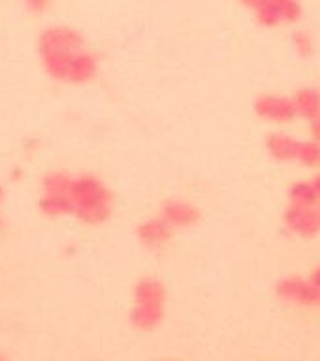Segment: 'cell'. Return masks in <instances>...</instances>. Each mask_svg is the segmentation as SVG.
Segmentation results:
<instances>
[{
  "instance_id": "obj_1",
  "label": "cell",
  "mask_w": 320,
  "mask_h": 361,
  "mask_svg": "<svg viewBox=\"0 0 320 361\" xmlns=\"http://www.w3.org/2000/svg\"><path fill=\"white\" fill-rule=\"evenodd\" d=\"M38 51L47 74L64 83H87L98 70L96 57L85 50L83 38L72 29L51 27L43 30Z\"/></svg>"
},
{
  "instance_id": "obj_2",
  "label": "cell",
  "mask_w": 320,
  "mask_h": 361,
  "mask_svg": "<svg viewBox=\"0 0 320 361\" xmlns=\"http://www.w3.org/2000/svg\"><path fill=\"white\" fill-rule=\"evenodd\" d=\"M70 199L74 215L89 226H98L111 215V192L94 175L72 179Z\"/></svg>"
},
{
  "instance_id": "obj_3",
  "label": "cell",
  "mask_w": 320,
  "mask_h": 361,
  "mask_svg": "<svg viewBox=\"0 0 320 361\" xmlns=\"http://www.w3.org/2000/svg\"><path fill=\"white\" fill-rule=\"evenodd\" d=\"M166 309V290L164 284L153 276L142 278L134 288V307L130 320L138 329L151 331L162 322Z\"/></svg>"
},
{
  "instance_id": "obj_4",
  "label": "cell",
  "mask_w": 320,
  "mask_h": 361,
  "mask_svg": "<svg viewBox=\"0 0 320 361\" xmlns=\"http://www.w3.org/2000/svg\"><path fill=\"white\" fill-rule=\"evenodd\" d=\"M255 111L260 119L279 122V124H286L294 120V117H298L292 98L277 96V94H262L255 102Z\"/></svg>"
},
{
  "instance_id": "obj_5",
  "label": "cell",
  "mask_w": 320,
  "mask_h": 361,
  "mask_svg": "<svg viewBox=\"0 0 320 361\" xmlns=\"http://www.w3.org/2000/svg\"><path fill=\"white\" fill-rule=\"evenodd\" d=\"M277 296L296 305H317L320 301V292L303 276H286L279 281Z\"/></svg>"
},
{
  "instance_id": "obj_6",
  "label": "cell",
  "mask_w": 320,
  "mask_h": 361,
  "mask_svg": "<svg viewBox=\"0 0 320 361\" xmlns=\"http://www.w3.org/2000/svg\"><path fill=\"white\" fill-rule=\"evenodd\" d=\"M285 222L290 232L301 237H314L320 232L319 207L303 209V207L288 206L285 212Z\"/></svg>"
},
{
  "instance_id": "obj_7",
  "label": "cell",
  "mask_w": 320,
  "mask_h": 361,
  "mask_svg": "<svg viewBox=\"0 0 320 361\" xmlns=\"http://www.w3.org/2000/svg\"><path fill=\"white\" fill-rule=\"evenodd\" d=\"M171 228H191L200 220L198 207L183 199H171L164 204L160 215Z\"/></svg>"
},
{
  "instance_id": "obj_8",
  "label": "cell",
  "mask_w": 320,
  "mask_h": 361,
  "mask_svg": "<svg viewBox=\"0 0 320 361\" xmlns=\"http://www.w3.org/2000/svg\"><path fill=\"white\" fill-rule=\"evenodd\" d=\"M171 230L173 228L162 219V217H158V219H147L143 220L142 224L138 226V239L142 241L145 247L149 248H158L164 247L171 237Z\"/></svg>"
},
{
  "instance_id": "obj_9",
  "label": "cell",
  "mask_w": 320,
  "mask_h": 361,
  "mask_svg": "<svg viewBox=\"0 0 320 361\" xmlns=\"http://www.w3.org/2000/svg\"><path fill=\"white\" fill-rule=\"evenodd\" d=\"M298 143L296 140H292L288 134L283 132H273L268 135L266 140V149L275 160L279 162H292L296 160V153H298Z\"/></svg>"
},
{
  "instance_id": "obj_10",
  "label": "cell",
  "mask_w": 320,
  "mask_h": 361,
  "mask_svg": "<svg viewBox=\"0 0 320 361\" xmlns=\"http://www.w3.org/2000/svg\"><path fill=\"white\" fill-rule=\"evenodd\" d=\"M292 104L296 109L298 117H303L307 120L317 119L320 115V94L314 89H299L292 96Z\"/></svg>"
},
{
  "instance_id": "obj_11",
  "label": "cell",
  "mask_w": 320,
  "mask_h": 361,
  "mask_svg": "<svg viewBox=\"0 0 320 361\" xmlns=\"http://www.w3.org/2000/svg\"><path fill=\"white\" fill-rule=\"evenodd\" d=\"M288 196H290V206L294 207L314 209L320 204L319 192L314 190V186L311 183H296L290 188Z\"/></svg>"
},
{
  "instance_id": "obj_12",
  "label": "cell",
  "mask_w": 320,
  "mask_h": 361,
  "mask_svg": "<svg viewBox=\"0 0 320 361\" xmlns=\"http://www.w3.org/2000/svg\"><path fill=\"white\" fill-rule=\"evenodd\" d=\"M72 177L63 171H53L43 179V196H70Z\"/></svg>"
},
{
  "instance_id": "obj_13",
  "label": "cell",
  "mask_w": 320,
  "mask_h": 361,
  "mask_svg": "<svg viewBox=\"0 0 320 361\" xmlns=\"http://www.w3.org/2000/svg\"><path fill=\"white\" fill-rule=\"evenodd\" d=\"M40 209L47 217H63L74 212L70 196H42L40 199Z\"/></svg>"
},
{
  "instance_id": "obj_14",
  "label": "cell",
  "mask_w": 320,
  "mask_h": 361,
  "mask_svg": "<svg viewBox=\"0 0 320 361\" xmlns=\"http://www.w3.org/2000/svg\"><path fill=\"white\" fill-rule=\"evenodd\" d=\"M296 162L306 168H317L320 166V143L309 140V142L298 143V153H296Z\"/></svg>"
},
{
  "instance_id": "obj_15",
  "label": "cell",
  "mask_w": 320,
  "mask_h": 361,
  "mask_svg": "<svg viewBox=\"0 0 320 361\" xmlns=\"http://www.w3.org/2000/svg\"><path fill=\"white\" fill-rule=\"evenodd\" d=\"M292 42H294V47H296V51H298L301 57L313 55V40H311V36L309 34L298 32V34H294Z\"/></svg>"
},
{
  "instance_id": "obj_16",
  "label": "cell",
  "mask_w": 320,
  "mask_h": 361,
  "mask_svg": "<svg viewBox=\"0 0 320 361\" xmlns=\"http://www.w3.org/2000/svg\"><path fill=\"white\" fill-rule=\"evenodd\" d=\"M309 128H311V135H313V142L320 143V115L317 119L309 120Z\"/></svg>"
},
{
  "instance_id": "obj_17",
  "label": "cell",
  "mask_w": 320,
  "mask_h": 361,
  "mask_svg": "<svg viewBox=\"0 0 320 361\" xmlns=\"http://www.w3.org/2000/svg\"><path fill=\"white\" fill-rule=\"evenodd\" d=\"M309 281H311V284H313L314 288L320 292V267H317V270H314V273L311 275V278H309Z\"/></svg>"
},
{
  "instance_id": "obj_18",
  "label": "cell",
  "mask_w": 320,
  "mask_h": 361,
  "mask_svg": "<svg viewBox=\"0 0 320 361\" xmlns=\"http://www.w3.org/2000/svg\"><path fill=\"white\" fill-rule=\"evenodd\" d=\"M45 4H47V0H30V6H32V10H43L45 8Z\"/></svg>"
},
{
  "instance_id": "obj_19",
  "label": "cell",
  "mask_w": 320,
  "mask_h": 361,
  "mask_svg": "<svg viewBox=\"0 0 320 361\" xmlns=\"http://www.w3.org/2000/svg\"><path fill=\"white\" fill-rule=\"evenodd\" d=\"M311 184H313L314 190L319 192V196H320V173H319V175H317V177L313 179V183H311Z\"/></svg>"
},
{
  "instance_id": "obj_20",
  "label": "cell",
  "mask_w": 320,
  "mask_h": 361,
  "mask_svg": "<svg viewBox=\"0 0 320 361\" xmlns=\"http://www.w3.org/2000/svg\"><path fill=\"white\" fill-rule=\"evenodd\" d=\"M2 198H4V190H2V186H0V204H2Z\"/></svg>"
},
{
  "instance_id": "obj_21",
  "label": "cell",
  "mask_w": 320,
  "mask_h": 361,
  "mask_svg": "<svg viewBox=\"0 0 320 361\" xmlns=\"http://www.w3.org/2000/svg\"><path fill=\"white\" fill-rule=\"evenodd\" d=\"M0 361H6V358H4V355L0 354Z\"/></svg>"
},
{
  "instance_id": "obj_22",
  "label": "cell",
  "mask_w": 320,
  "mask_h": 361,
  "mask_svg": "<svg viewBox=\"0 0 320 361\" xmlns=\"http://www.w3.org/2000/svg\"><path fill=\"white\" fill-rule=\"evenodd\" d=\"M0 228H2V219H0Z\"/></svg>"
},
{
  "instance_id": "obj_23",
  "label": "cell",
  "mask_w": 320,
  "mask_h": 361,
  "mask_svg": "<svg viewBox=\"0 0 320 361\" xmlns=\"http://www.w3.org/2000/svg\"><path fill=\"white\" fill-rule=\"evenodd\" d=\"M319 303H320V301H319Z\"/></svg>"
}]
</instances>
